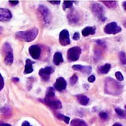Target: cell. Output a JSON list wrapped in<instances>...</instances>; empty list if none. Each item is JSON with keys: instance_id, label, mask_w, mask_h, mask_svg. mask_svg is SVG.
Returning a JSON list of instances; mask_svg holds the SVG:
<instances>
[{"instance_id": "7a4b0ae2", "label": "cell", "mask_w": 126, "mask_h": 126, "mask_svg": "<svg viewBox=\"0 0 126 126\" xmlns=\"http://www.w3.org/2000/svg\"><path fill=\"white\" fill-rule=\"evenodd\" d=\"M37 35H38L37 28H32L29 30L17 32L16 33V37L21 41L32 42L36 39Z\"/></svg>"}, {"instance_id": "f546056e", "label": "cell", "mask_w": 126, "mask_h": 126, "mask_svg": "<svg viewBox=\"0 0 126 126\" xmlns=\"http://www.w3.org/2000/svg\"><path fill=\"white\" fill-rule=\"evenodd\" d=\"M99 116L101 119L103 120H107L108 118V114L105 113V112H101L99 114Z\"/></svg>"}, {"instance_id": "ee69618b", "label": "cell", "mask_w": 126, "mask_h": 126, "mask_svg": "<svg viewBox=\"0 0 126 126\" xmlns=\"http://www.w3.org/2000/svg\"><path fill=\"white\" fill-rule=\"evenodd\" d=\"M123 25H124V26L126 28V21L125 22H124V23H123Z\"/></svg>"}, {"instance_id": "5bb4252c", "label": "cell", "mask_w": 126, "mask_h": 126, "mask_svg": "<svg viewBox=\"0 0 126 126\" xmlns=\"http://www.w3.org/2000/svg\"><path fill=\"white\" fill-rule=\"evenodd\" d=\"M67 87V82L63 78H58L54 84V88L58 91H62Z\"/></svg>"}, {"instance_id": "d4e9b609", "label": "cell", "mask_w": 126, "mask_h": 126, "mask_svg": "<svg viewBox=\"0 0 126 126\" xmlns=\"http://www.w3.org/2000/svg\"><path fill=\"white\" fill-rule=\"evenodd\" d=\"M91 70H92V68L91 66H82V68L80 69V71L84 74H89L91 72Z\"/></svg>"}, {"instance_id": "d590c367", "label": "cell", "mask_w": 126, "mask_h": 126, "mask_svg": "<svg viewBox=\"0 0 126 126\" xmlns=\"http://www.w3.org/2000/svg\"><path fill=\"white\" fill-rule=\"evenodd\" d=\"M9 2L11 5H18L19 1H9Z\"/></svg>"}, {"instance_id": "9a60e30c", "label": "cell", "mask_w": 126, "mask_h": 126, "mask_svg": "<svg viewBox=\"0 0 126 126\" xmlns=\"http://www.w3.org/2000/svg\"><path fill=\"white\" fill-rule=\"evenodd\" d=\"M96 28L94 26H87L82 30V35L84 36H88L90 35L95 34Z\"/></svg>"}, {"instance_id": "603a6c76", "label": "cell", "mask_w": 126, "mask_h": 126, "mask_svg": "<svg viewBox=\"0 0 126 126\" xmlns=\"http://www.w3.org/2000/svg\"><path fill=\"white\" fill-rule=\"evenodd\" d=\"M56 116L57 117V118H59L60 120H62V121H63L66 124H69L70 119L69 117H67V116H64L62 114H59V113H57L56 114Z\"/></svg>"}, {"instance_id": "74e56055", "label": "cell", "mask_w": 126, "mask_h": 126, "mask_svg": "<svg viewBox=\"0 0 126 126\" xmlns=\"http://www.w3.org/2000/svg\"><path fill=\"white\" fill-rule=\"evenodd\" d=\"M22 126H32V125L27 121H25L23 124H22Z\"/></svg>"}, {"instance_id": "f35d334b", "label": "cell", "mask_w": 126, "mask_h": 126, "mask_svg": "<svg viewBox=\"0 0 126 126\" xmlns=\"http://www.w3.org/2000/svg\"><path fill=\"white\" fill-rule=\"evenodd\" d=\"M96 42H97V43H98V44H99V45H101V46H103L104 44H105V42L102 41V40H97Z\"/></svg>"}, {"instance_id": "7402d4cb", "label": "cell", "mask_w": 126, "mask_h": 126, "mask_svg": "<svg viewBox=\"0 0 126 126\" xmlns=\"http://www.w3.org/2000/svg\"><path fill=\"white\" fill-rule=\"evenodd\" d=\"M114 111H115V112L117 113V114L120 118H126V111H124L119 108H114Z\"/></svg>"}, {"instance_id": "484cf974", "label": "cell", "mask_w": 126, "mask_h": 126, "mask_svg": "<svg viewBox=\"0 0 126 126\" xmlns=\"http://www.w3.org/2000/svg\"><path fill=\"white\" fill-rule=\"evenodd\" d=\"M119 59L122 64H124V65L126 64V55H125V52L121 51L119 53Z\"/></svg>"}, {"instance_id": "836d02e7", "label": "cell", "mask_w": 126, "mask_h": 126, "mask_svg": "<svg viewBox=\"0 0 126 126\" xmlns=\"http://www.w3.org/2000/svg\"><path fill=\"white\" fill-rule=\"evenodd\" d=\"M87 80H88V81L90 82V83H93V82H94V80H95V76L94 75H91Z\"/></svg>"}, {"instance_id": "60d3db41", "label": "cell", "mask_w": 126, "mask_h": 126, "mask_svg": "<svg viewBox=\"0 0 126 126\" xmlns=\"http://www.w3.org/2000/svg\"><path fill=\"white\" fill-rule=\"evenodd\" d=\"M122 6H123V8H124V9L126 11V1L123 2V4H122Z\"/></svg>"}, {"instance_id": "3957f363", "label": "cell", "mask_w": 126, "mask_h": 126, "mask_svg": "<svg viewBox=\"0 0 126 126\" xmlns=\"http://www.w3.org/2000/svg\"><path fill=\"white\" fill-rule=\"evenodd\" d=\"M90 9H91V11L92 12V13L94 14L99 20H101L102 22L106 20V17L105 16V9L103 8L101 5H100L99 3H97V2H92L90 5Z\"/></svg>"}, {"instance_id": "9c48e42d", "label": "cell", "mask_w": 126, "mask_h": 126, "mask_svg": "<svg viewBox=\"0 0 126 126\" xmlns=\"http://www.w3.org/2000/svg\"><path fill=\"white\" fill-rule=\"evenodd\" d=\"M67 18L70 24H78L80 20V15L78 10L72 9L67 14Z\"/></svg>"}, {"instance_id": "ac0fdd59", "label": "cell", "mask_w": 126, "mask_h": 126, "mask_svg": "<svg viewBox=\"0 0 126 126\" xmlns=\"http://www.w3.org/2000/svg\"><path fill=\"white\" fill-rule=\"evenodd\" d=\"M77 98H78V100L79 101V103L81 105H88V103H89V97L84 95V94H78V95H77Z\"/></svg>"}, {"instance_id": "f1b7e54d", "label": "cell", "mask_w": 126, "mask_h": 126, "mask_svg": "<svg viewBox=\"0 0 126 126\" xmlns=\"http://www.w3.org/2000/svg\"><path fill=\"white\" fill-rule=\"evenodd\" d=\"M115 78H116V79L118 81H122V80H124V77L122 74V73L119 72V71H118V72L115 73Z\"/></svg>"}, {"instance_id": "f6af8a7d", "label": "cell", "mask_w": 126, "mask_h": 126, "mask_svg": "<svg viewBox=\"0 0 126 126\" xmlns=\"http://www.w3.org/2000/svg\"><path fill=\"white\" fill-rule=\"evenodd\" d=\"M125 108H126V106H125Z\"/></svg>"}, {"instance_id": "1f68e13d", "label": "cell", "mask_w": 126, "mask_h": 126, "mask_svg": "<svg viewBox=\"0 0 126 126\" xmlns=\"http://www.w3.org/2000/svg\"><path fill=\"white\" fill-rule=\"evenodd\" d=\"M72 68H73V70H80V69L82 68V65H80V64H75V65H74L73 67H72Z\"/></svg>"}, {"instance_id": "8d00e7d4", "label": "cell", "mask_w": 126, "mask_h": 126, "mask_svg": "<svg viewBox=\"0 0 126 126\" xmlns=\"http://www.w3.org/2000/svg\"><path fill=\"white\" fill-rule=\"evenodd\" d=\"M50 3L53 4V5H58L61 3V1H48Z\"/></svg>"}, {"instance_id": "e575fe53", "label": "cell", "mask_w": 126, "mask_h": 126, "mask_svg": "<svg viewBox=\"0 0 126 126\" xmlns=\"http://www.w3.org/2000/svg\"><path fill=\"white\" fill-rule=\"evenodd\" d=\"M9 111H10V108H2L1 109V111L2 113H4V114H7Z\"/></svg>"}, {"instance_id": "4dcf8cb0", "label": "cell", "mask_w": 126, "mask_h": 126, "mask_svg": "<svg viewBox=\"0 0 126 126\" xmlns=\"http://www.w3.org/2000/svg\"><path fill=\"white\" fill-rule=\"evenodd\" d=\"M4 79H3V78H2V74H0V91H1L3 87H4Z\"/></svg>"}, {"instance_id": "d6986e66", "label": "cell", "mask_w": 126, "mask_h": 126, "mask_svg": "<svg viewBox=\"0 0 126 126\" xmlns=\"http://www.w3.org/2000/svg\"><path fill=\"white\" fill-rule=\"evenodd\" d=\"M111 67V65L110 63H105V65L101 66V67H98V69H97L98 73L102 74H108L109 72V70H110Z\"/></svg>"}, {"instance_id": "52a82bcc", "label": "cell", "mask_w": 126, "mask_h": 126, "mask_svg": "<svg viewBox=\"0 0 126 126\" xmlns=\"http://www.w3.org/2000/svg\"><path fill=\"white\" fill-rule=\"evenodd\" d=\"M122 31V28L118 26L115 22H112L107 24L105 28H104V32L107 34H117Z\"/></svg>"}, {"instance_id": "ffe728a7", "label": "cell", "mask_w": 126, "mask_h": 126, "mask_svg": "<svg viewBox=\"0 0 126 126\" xmlns=\"http://www.w3.org/2000/svg\"><path fill=\"white\" fill-rule=\"evenodd\" d=\"M70 125L71 126H88L84 120L79 119V118L73 119L70 122Z\"/></svg>"}, {"instance_id": "83f0119b", "label": "cell", "mask_w": 126, "mask_h": 126, "mask_svg": "<svg viewBox=\"0 0 126 126\" xmlns=\"http://www.w3.org/2000/svg\"><path fill=\"white\" fill-rule=\"evenodd\" d=\"M78 75H77V74H74V75L70 78V82L71 85H74V84L77 83V81H78Z\"/></svg>"}, {"instance_id": "e0dca14e", "label": "cell", "mask_w": 126, "mask_h": 126, "mask_svg": "<svg viewBox=\"0 0 126 126\" xmlns=\"http://www.w3.org/2000/svg\"><path fill=\"white\" fill-rule=\"evenodd\" d=\"M63 61V58L62 56V53L60 52H56L53 55V62L55 65H60Z\"/></svg>"}, {"instance_id": "5b68a950", "label": "cell", "mask_w": 126, "mask_h": 126, "mask_svg": "<svg viewBox=\"0 0 126 126\" xmlns=\"http://www.w3.org/2000/svg\"><path fill=\"white\" fill-rule=\"evenodd\" d=\"M81 53V48L80 47H74L70 48L67 51V60L70 62L77 61L79 59Z\"/></svg>"}, {"instance_id": "8992f818", "label": "cell", "mask_w": 126, "mask_h": 126, "mask_svg": "<svg viewBox=\"0 0 126 126\" xmlns=\"http://www.w3.org/2000/svg\"><path fill=\"white\" fill-rule=\"evenodd\" d=\"M38 10L40 13V14L43 16V19L44 21V23L48 25L50 23L51 19H52V16H51V13L50 11L49 10V9L44 5H40L39 7H38Z\"/></svg>"}, {"instance_id": "ab89813d", "label": "cell", "mask_w": 126, "mask_h": 126, "mask_svg": "<svg viewBox=\"0 0 126 126\" xmlns=\"http://www.w3.org/2000/svg\"><path fill=\"white\" fill-rule=\"evenodd\" d=\"M0 126H11L9 124L4 123V122H0Z\"/></svg>"}, {"instance_id": "b9f144b4", "label": "cell", "mask_w": 126, "mask_h": 126, "mask_svg": "<svg viewBox=\"0 0 126 126\" xmlns=\"http://www.w3.org/2000/svg\"><path fill=\"white\" fill-rule=\"evenodd\" d=\"M13 81H14V82H18V81H19V78H13Z\"/></svg>"}, {"instance_id": "8fae6325", "label": "cell", "mask_w": 126, "mask_h": 126, "mask_svg": "<svg viewBox=\"0 0 126 126\" xmlns=\"http://www.w3.org/2000/svg\"><path fill=\"white\" fill-rule=\"evenodd\" d=\"M54 72V70L51 67H47L45 68H42L39 71V75L40 76V78L42 80L44 81H47L50 79V76L51 74Z\"/></svg>"}, {"instance_id": "ba28073f", "label": "cell", "mask_w": 126, "mask_h": 126, "mask_svg": "<svg viewBox=\"0 0 126 126\" xmlns=\"http://www.w3.org/2000/svg\"><path fill=\"white\" fill-rule=\"evenodd\" d=\"M43 101H44V103L47 105H48L52 109H60L62 108V104L61 101L58 100L55 97H45Z\"/></svg>"}, {"instance_id": "4fadbf2b", "label": "cell", "mask_w": 126, "mask_h": 126, "mask_svg": "<svg viewBox=\"0 0 126 126\" xmlns=\"http://www.w3.org/2000/svg\"><path fill=\"white\" fill-rule=\"evenodd\" d=\"M12 13L7 9L0 8V21L7 22L12 19Z\"/></svg>"}, {"instance_id": "2e32d148", "label": "cell", "mask_w": 126, "mask_h": 126, "mask_svg": "<svg viewBox=\"0 0 126 126\" xmlns=\"http://www.w3.org/2000/svg\"><path fill=\"white\" fill-rule=\"evenodd\" d=\"M34 62H32L31 60L27 59L26 61V65H25V69H24V74H28L32 73L33 71V68H32V64Z\"/></svg>"}, {"instance_id": "d6a6232c", "label": "cell", "mask_w": 126, "mask_h": 126, "mask_svg": "<svg viewBox=\"0 0 126 126\" xmlns=\"http://www.w3.org/2000/svg\"><path fill=\"white\" fill-rule=\"evenodd\" d=\"M80 39V33L79 32H75V33L74 34V36H73V40H78Z\"/></svg>"}, {"instance_id": "30bf717a", "label": "cell", "mask_w": 126, "mask_h": 126, "mask_svg": "<svg viewBox=\"0 0 126 126\" xmlns=\"http://www.w3.org/2000/svg\"><path fill=\"white\" fill-rule=\"evenodd\" d=\"M59 42L62 46H67L70 43V34L67 30H63L59 34Z\"/></svg>"}, {"instance_id": "7bdbcfd3", "label": "cell", "mask_w": 126, "mask_h": 126, "mask_svg": "<svg viewBox=\"0 0 126 126\" xmlns=\"http://www.w3.org/2000/svg\"><path fill=\"white\" fill-rule=\"evenodd\" d=\"M112 126H122L121 124H119V123H115V124H114Z\"/></svg>"}, {"instance_id": "7c38bea8", "label": "cell", "mask_w": 126, "mask_h": 126, "mask_svg": "<svg viewBox=\"0 0 126 126\" xmlns=\"http://www.w3.org/2000/svg\"><path fill=\"white\" fill-rule=\"evenodd\" d=\"M29 53L32 58L35 60H38L40 58V54H41V49L39 46L32 45L31 47H30V48H29Z\"/></svg>"}, {"instance_id": "44dd1931", "label": "cell", "mask_w": 126, "mask_h": 126, "mask_svg": "<svg viewBox=\"0 0 126 126\" xmlns=\"http://www.w3.org/2000/svg\"><path fill=\"white\" fill-rule=\"evenodd\" d=\"M104 5H105L109 9H114L117 6L118 2L116 1H101Z\"/></svg>"}, {"instance_id": "277c9868", "label": "cell", "mask_w": 126, "mask_h": 126, "mask_svg": "<svg viewBox=\"0 0 126 126\" xmlns=\"http://www.w3.org/2000/svg\"><path fill=\"white\" fill-rule=\"evenodd\" d=\"M2 50L5 53V59H4L5 63L6 65H12L13 63V53L11 45L9 43H5Z\"/></svg>"}, {"instance_id": "4316f807", "label": "cell", "mask_w": 126, "mask_h": 126, "mask_svg": "<svg viewBox=\"0 0 126 126\" xmlns=\"http://www.w3.org/2000/svg\"><path fill=\"white\" fill-rule=\"evenodd\" d=\"M73 3H74L73 1H64L63 4V9H67L71 8L73 5Z\"/></svg>"}, {"instance_id": "6da1fadb", "label": "cell", "mask_w": 126, "mask_h": 126, "mask_svg": "<svg viewBox=\"0 0 126 126\" xmlns=\"http://www.w3.org/2000/svg\"><path fill=\"white\" fill-rule=\"evenodd\" d=\"M123 91V85L111 78H108L105 81V92L108 94L118 96Z\"/></svg>"}, {"instance_id": "cb8c5ba5", "label": "cell", "mask_w": 126, "mask_h": 126, "mask_svg": "<svg viewBox=\"0 0 126 126\" xmlns=\"http://www.w3.org/2000/svg\"><path fill=\"white\" fill-rule=\"evenodd\" d=\"M55 97V92H54L53 87H48L47 89L46 92V97Z\"/></svg>"}]
</instances>
